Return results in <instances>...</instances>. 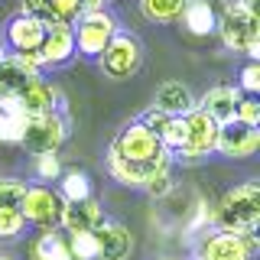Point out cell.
I'll return each mask as SVG.
<instances>
[{"label": "cell", "instance_id": "cell-33", "mask_svg": "<svg viewBox=\"0 0 260 260\" xmlns=\"http://www.w3.org/2000/svg\"><path fill=\"white\" fill-rule=\"evenodd\" d=\"M143 192L150 195V199H166V195L173 192V169H169V173H159V176H153L150 182L143 185Z\"/></svg>", "mask_w": 260, "mask_h": 260}, {"label": "cell", "instance_id": "cell-15", "mask_svg": "<svg viewBox=\"0 0 260 260\" xmlns=\"http://www.w3.org/2000/svg\"><path fill=\"white\" fill-rule=\"evenodd\" d=\"M241 98L244 94L238 91V85H215V88L205 91L202 101H195V108L205 111L218 127H228V124H234V111H238Z\"/></svg>", "mask_w": 260, "mask_h": 260}, {"label": "cell", "instance_id": "cell-21", "mask_svg": "<svg viewBox=\"0 0 260 260\" xmlns=\"http://www.w3.org/2000/svg\"><path fill=\"white\" fill-rule=\"evenodd\" d=\"M32 260H72L69 244H65V234L55 228V231H43L36 241H32Z\"/></svg>", "mask_w": 260, "mask_h": 260}, {"label": "cell", "instance_id": "cell-28", "mask_svg": "<svg viewBox=\"0 0 260 260\" xmlns=\"http://www.w3.org/2000/svg\"><path fill=\"white\" fill-rule=\"evenodd\" d=\"M26 185L23 179H13V176H4L0 179V208H20L23 195H26Z\"/></svg>", "mask_w": 260, "mask_h": 260}, {"label": "cell", "instance_id": "cell-27", "mask_svg": "<svg viewBox=\"0 0 260 260\" xmlns=\"http://www.w3.org/2000/svg\"><path fill=\"white\" fill-rule=\"evenodd\" d=\"M78 16H81L78 0H46L43 20H52V23H75Z\"/></svg>", "mask_w": 260, "mask_h": 260}, {"label": "cell", "instance_id": "cell-41", "mask_svg": "<svg viewBox=\"0 0 260 260\" xmlns=\"http://www.w3.org/2000/svg\"><path fill=\"white\" fill-rule=\"evenodd\" d=\"M159 260H173V257H159Z\"/></svg>", "mask_w": 260, "mask_h": 260}, {"label": "cell", "instance_id": "cell-7", "mask_svg": "<svg viewBox=\"0 0 260 260\" xmlns=\"http://www.w3.org/2000/svg\"><path fill=\"white\" fill-rule=\"evenodd\" d=\"M62 208H65V199L52 185H26V195L20 202V215L23 221L39 228V231H55L59 228V218H62Z\"/></svg>", "mask_w": 260, "mask_h": 260}, {"label": "cell", "instance_id": "cell-37", "mask_svg": "<svg viewBox=\"0 0 260 260\" xmlns=\"http://www.w3.org/2000/svg\"><path fill=\"white\" fill-rule=\"evenodd\" d=\"M108 0H78V10L81 13H91V10H104Z\"/></svg>", "mask_w": 260, "mask_h": 260}, {"label": "cell", "instance_id": "cell-25", "mask_svg": "<svg viewBox=\"0 0 260 260\" xmlns=\"http://www.w3.org/2000/svg\"><path fill=\"white\" fill-rule=\"evenodd\" d=\"M65 244H69L72 260H98V241L91 231H75L65 234Z\"/></svg>", "mask_w": 260, "mask_h": 260}, {"label": "cell", "instance_id": "cell-14", "mask_svg": "<svg viewBox=\"0 0 260 260\" xmlns=\"http://www.w3.org/2000/svg\"><path fill=\"white\" fill-rule=\"evenodd\" d=\"M46 36V26L39 16H29V13H16L10 16V23L4 26V46L7 52H32L39 49Z\"/></svg>", "mask_w": 260, "mask_h": 260}, {"label": "cell", "instance_id": "cell-30", "mask_svg": "<svg viewBox=\"0 0 260 260\" xmlns=\"http://www.w3.org/2000/svg\"><path fill=\"white\" fill-rule=\"evenodd\" d=\"M26 231V221H23L20 208H0V241H13Z\"/></svg>", "mask_w": 260, "mask_h": 260}, {"label": "cell", "instance_id": "cell-10", "mask_svg": "<svg viewBox=\"0 0 260 260\" xmlns=\"http://www.w3.org/2000/svg\"><path fill=\"white\" fill-rule=\"evenodd\" d=\"M173 166L176 162H173V153L169 150H162L156 159H146V162H127V159H120L117 153L108 150V176L120 185H130V189H143L153 176L169 173Z\"/></svg>", "mask_w": 260, "mask_h": 260}, {"label": "cell", "instance_id": "cell-36", "mask_svg": "<svg viewBox=\"0 0 260 260\" xmlns=\"http://www.w3.org/2000/svg\"><path fill=\"white\" fill-rule=\"evenodd\" d=\"M46 10V0H23V7H20V13H29V16H43Z\"/></svg>", "mask_w": 260, "mask_h": 260}, {"label": "cell", "instance_id": "cell-18", "mask_svg": "<svg viewBox=\"0 0 260 260\" xmlns=\"http://www.w3.org/2000/svg\"><path fill=\"white\" fill-rule=\"evenodd\" d=\"M153 108H159L162 114H169V117H182V114H189L195 108V94L182 81H166V85H159Z\"/></svg>", "mask_w": 260, "mask_h": 260}, {"label": "cell", "instance_id": "cell-12", "mask_svg": "<svg viewBox=\"0 0 260 260\" xmlns=\"http://www.w3.org/2000/svg\"><path fill=\"white\" fill-rule=\"evenodd\" d=\"M16 101H20V108L26 111L29 117L52 114V111H65L62 91L52 85V81H46V75H32L26 85H23V91L16 94Z\"/></svg>", "mask_w": 260, "mask_h": 260}, {"label": "cell", "instance_id": "cell-3", "mask_svg": "<svg viewBox=\"0 0 260 260\" xmlns=\"http://www.w3.org/2000/svg\"><path fill=\"white\" fill-rule=\"evenodd\" d=\"M182 124H185V140L173 153V162H176V166H199V162H205L211 153L218 150L221 127H218L205 111H199V108H192L189 114H182Z\"/></svg>", "mask_w": 260, "mask_h": 260}, {"label": "cell", "instance_id": "cell-19", "mask_svg": "<svg viewBox=\"0 0 260 260\" xmlns=\"http://www.w3.org/2000/svg\"><path fill=\"white\" fill-rule=\"evenodd\" d=\"M179 23H182L192 36H211V32H215V23H218V13H215V7H211V0H185Z\"/></svg>", "mask_w": 260, "mask_h": 260}, {"label": "cell", "instance_id": "cell-11", "mask_svg": "<svg viewBox=\"0 0 260 260\" xmlns=\"http://www.w3.org/2000/svg\"><path fill=\"white\" fill-rule=\"evenodd\" d=\"M43 20V16H39ZM46 36L39 43V59H43V69H59V65L75 59V36H72V23H52L43 20Z\"/></svg>", "mask_w": 260, "mask_h": 260}, {"label": "cell", "instance_id": "cell-32", "mask_svg": "<svg viewBox=\"0 0 260 260\" xmlns=\"http://www.w3.org/2000/svg\"><path fill=\"white\" fill-rule=\"evenodd\" d=\"M238 91L247 94V98H257L260 94V62H247L238 75Z\"/></svg>", "mask_w": 260, "mask_h": 260}, {"label": "cell", "instance_id": "cell-22", "mask_svg": "<svg viewBox=\"0 0 260 260\" xmlns=\"http://www.w3.org/2000/svg\"><path fill=\"white\" fill-rule=\"evenodd\" d=\"M137 4H140V13H143L150 23L166 26V23H179L185 0H137Z\"/></svg>", "mask_w": 260, "mask_h": 260}, {"label": "cell", "instance_id": "cell-31", "mask_svg": "<svg viewBox=\"0 0 260 260\" xmlns=\"http://www.w3.org/2000/svg\"><path fill=\"white\" fill-rule=\"evenodd\" d=\"M234 124H241V127H260V101H257V98H247V94L241 98L238 111H234Z\"/></svg>", "mask_w": 260, "mask_h": 260}, {"label": "cell", "instance_id": "cell-40", "mask_svg": "<svg viewBox=\"0 0 260 260\" xmlns=\"http://www.w3.org/2000/svg\"><path fill=\"white\" fill-rule=\"evenodd\" d=\"M0 260H13V257H7V254H0Z\"/></svg>", "mask_w": 260, "mask_h": 260}, {"label": "cell", "instance_id": "cell-23", "mask_svg": "<svg viewBox=\"0 0 260 260\" xmlns=\"http://www.w3.org/2000/svg\"><path fill=\"white\" fill-rule=\"evenodd\" d=\"M55 192L65 202H81V199L91 195V179H88V173H81V169H69V173L59 176V189Z\"/></svg>", "mask_w": 260, "mask_h": 260}, {"label": "cell", "instance_id": "cell-34", "mask_svg": "<svg viewBox=\"0 0 260 260\" xmlns=\"http://www.w3.org/2000/svg\"><path fill=\"white\" fill-rule=\"evenodd\" d=\"M10 59L20 65L23 72H26V75H43V59H39V52L36 49H32V52H10Z\"/></svg>", "mask_w": 260, "mask_h": 260}, {"label": "cell", "instance_id": "cell-35", "mask_svg": "<svg viewBox=\"0 0 260 260\" xmlns=\"http://www.w3.org/2000/svg\"><path fill=\"white\" fill-rule=\"evenodd\" d=\"M166 120H169V114H162L159 108H150V111H143L140 124H143V127H150L153 134H159V130H162V124H166Z\"/></svg>", "mask_w": 260, "mask_h": 260}, {"label": "cell", "instance_id": "cell-16", "mask_svg": "<svg viewBox=\"0 0 260 260\" xmlns=\"http://www.w3.org/2000/svg\"><path fill=\"white\" fill-rule=\"evenodd\" d=\"M101 221H104V205L94 195H88V199H81V202H65L59 228L65 234H75V231H94Z\"/></svg>", "mask_w": 260, "mask_h": 260}, {"label": "cell", "instance_id": "cell-1", "mask_svg": "<svg viewBox=\"0 0 260 260\" xmlns=\"http://www.w3.org/2000/svg\"><path fill=\"white\" fill-rule=\"evenodd\" d=\"M211 224L215 231H228V234H250L260 224V185L241 182L234 189H228L218 205L211 208Z\"/></svg>", "mask_w": 260, "mask_h": 260}, {"label": "cell", "instance_id": "cell-24", "mask_svg": "<svg viewBox=\"0 0 260 260\" xmlns=\"http://www.w3.org/2000/svg\"><path fill=\"white\" fill-rule=\"evenodd\" d=\"M29 78L32 75H26V72H23L20 65L10 59V52H7L4 62H0V98H16Z\"/></svg>", "mask_w": 260, "mask_h": 260}, {"label": "cell", "instance_id": "cell-6", "mask_svg": "<svg viewBox=\"0 0 260 260\" xmlns=\"http://www.w3.org/2000/svg\"><path fill=\"white\" fill-rule=\"evenodd\" d=\"M117 20L108 10H91L81 13L75 23H72V36H75V52L81 59H98L101 49L111 43V36L117 32Z\"/></svg>", "mask_w": 260, "mask_h": 260}, {"label": "cell", "instance_id": "cell-26", "mask_svg": "<svg viewBox=\"0 0 260 260\" xmlns=\"http://www.w3.org/2000/svg\"><path fill=\"white\" fill-rule=\"evenodd\" d=\"M32 173H36V179L43 185L49 182H55L65 169H62V159H59V153H39V156H32Z\"/></svg>", "mask_w": 260, "mask_h": 260}, {"label": "cell", "instance_id": "cell-5", "mask_svg": "<svg viewBox=\"0 0 260 260\" xmlns=\"http://www.w3.org/2000/svg\"><path fill=\"white\" fill-rule=\"evenodd\" d=\"M69 134H72L69 111L39 114V117H29L20 146L26 153H32V156H39V153H59L65 146V140H69Z\"/></svg>", "mask_w": 260, "mask_h": 260}, {"label": "cell", "instance_id": "cell-9", "mask_svg": "<svg viewBox=\"0 0 260 260\" xmlns=\"http://www.w3.org/2000/svg\"><path fill=\"white\" fill-rule=\"evenodd\" d=\"M108 150L117 153L127 162H146V159H156L162 153V143L150 127H143L140 120H130V124H124L117 130V137L111 140Z\"/></svg>", "mask_w": 260, "mask_h": 260}, {"label": "cell", "instance_id": "cell-20", "mask_svg": "<svg viewBox=\"0 0 260 260\" xmlns=\"http://www.w3.org/2000/svg\"><path fill=\"white\" fill-rule=\"evenodd\" d=\"M29 114L20 108L16 98H0V143H20Z\"/></svg>", "mask_w": 260, "mask_h": 260}, {"label": "cell", "instance_id": "cell-17", "mask_svg": "<svg viewBox=\"0 0 260 260\" xmlns=\"http://www.w3.org/2000/svg\"><path fill=\"white\" fill-rule=\"evenodd\" d=\"M260 150V127H241V124H228L221 127L218 137V150L228 159H247Z\"/></svg>", "mask_w": 260, "mask_h": 260}, {"label": "cell", "instance_id": "cell-38", "mask_svg": "<svg viewBox=\"0 0 260 260\" xmlns=\"http://www.w3.org/2000/svg\"><path fill=\"white\" fill-rule=\"evenodd\" d=\"M238 4H241V7H247V10H254V13H257V0H238Z\"/></svg>", "mask_w": 260, "mask_h": 260}, {"label": "cell", "instance_id": "cell-2", "mask_svg": "<svg viewBox=\"0 0 260 260\" xmlns=\"http://www.w3.org/2000/svg\"><path fill=\"white\" fill-rule=\"evenodd\" d=\"M215 32L221 39L224 49L231 52H244L250 62H257L260 55V16L247 7H241L238 0L224 7V13L218 16L215 23Z\"/></svg>", "mask_w": 260, "mask_h": 260}, {"label": "cell", "instance_id": "cell-4", "mask_svg": "<svg viewBox=\"0 0 260 260\" xmlns=\"http://www.w3.org/2000/svg\"><path fill=\"white\" fill-rule=\"evenodd\" d=\"M98 65H101V72L108 78H114V81H130L137 72L143 69V46H140V39H137L134 32L117 29L111 36V43L101 49Z\"/></svg>", "mask_w": 260, "mask_h": 260}, {"label": "cell", "instance_id": "cell-8", "mask_svg": "<svg viewBox=\"0 0 260 260\" xmlns=\"http://www.w3.org/2000/svg\"><path fill=\"white\" fill-rule=\"evenodd\" d=\"M260 250L257 231L250 234H228V231H208L199 241L195 260H254Z\"/></svg>", "mask_w": 260, "mask_h": 260}, {"label": "cell", "instance_id": "cell-39", "mask_svg": "<svg viewBox=\"0 0 260 260\" xmlns=\"http://www.w3.org/2000/svg\"><path fill=\"white\" fill-rule=\"evenodd\" d=\"M4 55H7V46H4V36H0V62H4Z\"/></svg>", "mask_w": 260, "mask_h": 260}, {"label": "cell", "instance_id": "cell-13", "mask_svg": "<svg viewBox=\"0 0 260 260\" xmlns=\"http://www.w3.org/2000/svg\"><path fill=\"white\" fill-rule=\"evenodd\" d=\"M91 234L98 241V260H130V254H134V234L127 224L104 218Z\"/></svg>", "mask_w": 260, "mask_h": 260}, {"label": "cell", "instance_id": "cell-29", "mask_svg": "<svg viewBox=\"0 0 260 260\" xmlns=\"http://www.w3.org/2000/svg\"><path fill=\"white\" fill-rule=\"evenodd\" d=\"M156 137H159L162 150L176 153L179 146H182V140H185V124H182V117H169L166 124H162V130H159Z\"/></svg>", "mask_w": 260, "mask_h": 260}]
</instances>
